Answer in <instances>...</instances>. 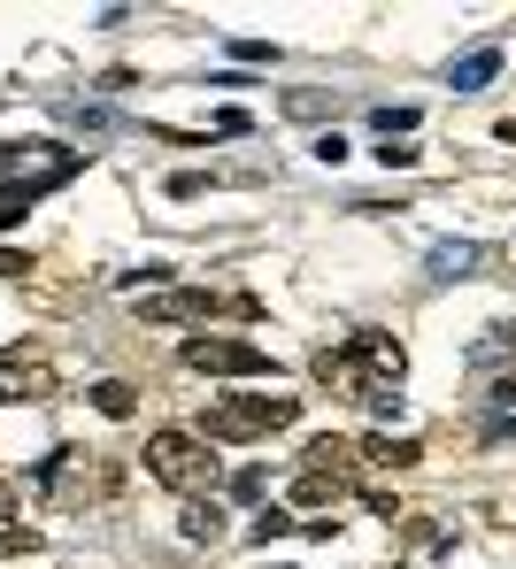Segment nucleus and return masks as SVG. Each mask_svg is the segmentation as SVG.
I'll return each instance as SVG.
<instances>
[{
	"label": "nucleus",
	"instance_id": "obj_1",
	"mask_svg": "<svg viewBox=\"0 0 516 569\" xmlns=\"http://www.w3.org/2000/svg\"><path fill=\"white\" fill-rule=\"evenodd\" d=\"M147 477L170 485V492H186V500H201L208 485H216V455H208L201 431H155L147 439Z\"/></svg>",
	"mask_w": 516,
	"mask_h": 569
},
{
	"label": "nucleus",
	"instance_id": "obj_2",
	"mask_svg": "<svg viewBox=\"0 0 516 569\" xmlns=\"http://www.w3.org/2000/svg\"><path fill=\"white\" fill-rule=\"evenodd\" d=\"M301 423V400L286 392H247V400H224L201 416V439H270V431H294Z\"/></svg>",
	"mask_w": 516,
	"mask_h": 569
},
{
	"label": "nucleus",
	"instance_id": "obj_3",
	"mask_svg": "<svg viewBox=\"0 0 516 569\" xmlns=\"http://www.w3.org/2000/svg\"><path fill=\"white\" fill-rule=\"evenodd\" d=\"M139 316H155V323H208V316H255V300H247V292H201V284H178V292L139 300Z\"/></svg>",
	"mask_w": 516,
	"mask_h": 569
},
{
	"label": "nucleus",
	"instance_id": "obj_4",
	"mask_svg": "<svg viewBox=\"0 0 516 569\" xmlns=\"http://www.w3.org/2000/svg\"><path fill=\"white\" fill-rule=\"evenodd\" d=\"M178 362L201 370V378H270V355L247 347V339H186Z\"/></svg>",
	"mask_w": 516,
	"mask_h": 569
},
{
	"label": "nucleus",
	"instance_id": "obj_5",
	"mask_svg": "<svg viewBox=\"0 0 516 569\" xmlns=\"http://www.w3.org/2000/svg\"><path fill=\"white\" fill-rule=\"evenodd\" d=\"M178 531H186V547H216L231 531V516H224V500H186L178 508Z\"/></svg>",
	"mask_w": 516,
	"mask_h": 569
},
{
	"label": "nucleus",
	"instance_id": "obj_6",
	"mask_svg": "<svg viewBox=\"0 0 516 569\" xmlns=\"http://www.w3.org/2000/svg\"><path fill=\"white\" fill-rule=\"evenodd\" d=\"M478 262H486V254H478V247H470V239H439V247H431V254H424V270H431V278H439V284L470 278V270H478Z\"/></svg>",
	"mask_w": 516,
	"mask_h": 569
},
{
	"label": "nucleus",
	"instance_id": "obj_7",
	"mask_svg": "<svg viewBox=\"0 0 516 569\" xmlns=\"http://www.w3.org/2000/svg\"><path fill=\"white\" fill-rule=\"evenodd\" d=\"M355 455H363L355 439L324 431V439H309V455H301V462H309V470H324V477H355Z\"/></svg>",
	"mask_w": 516,
	"mask_h": 569
},
{
	"label": "nucleus",
	"instance_id": "obj_8",
	"mask_svg": "<svg viewBox=\"0 0 516 569\" xmlns=\"http://www.w3.org/2000/svg\"><path fill=\"white\" fill-rule=\"evenodd\" d=\"M494 78H502V47H478V54H463V62L447 70L455 93H478V86H494Z\"/></svg>",
	"mask_w": 516,
	"mask_h": 569
},
{
	"label": "nucleus",
	"instance_id": "obj_9",
	"mask_svg": "<svg viewBox=\"0 0 516 569\" xmlns=\"http://www.w3.org/2000/svg\"><path fill=\"white\" fill-rule=\"evenodd\" d=\"M347 485H355V477L301 470V477H294V500H301V508H339V500H347Z\"/></svg>",
	"mask_w": 516,
	"mask_h": 569
},
{
	"label": "nucleus",
	"instance_id": "obj_10",
	"mask_svg": "<svg viewBox=\"0 0 516 569\" xmlns=\"http://www.w3.org/2000/svg\"><path fill=\"white\" fill-rule=\"evenodd\" d=\"M0 378H16L31 400H47V392H54V370H47L39 355H0Z\"/></svg>",
	"mask_w": 516,
	"mask_h": 569
},
{
	"label": "nucleus",
	"instance_id": "obj_11",
	"mask_svg": "<svg viewBox=\"0 0 516 569\" xmlns=\"http://www.w3.org/2000/svg\"><path fill=\"white\" fill-rule=\"evenodd\" d=\"M363 455H370L378 470H409V462H424V447H416V439H363Z\"/></svg>",
	"mask_w": 516,
	"mask_h": 569
},
{
	"label": "nucleus",
	"instance_id": "obj_12",
	"mask_svg": "<svg viewBox=\"0 0 516 569\" xmlns=\"http://www.w3.org/2000/svg\"><path fill=\"white\" fill-rule=\"evenodd\" d=\"M355 400L370 416H401V385H386V378H355Z\"/></svg>",
	"mask_w": 516,
	"mask_h": 569
},
{
	"label": "nucleus",
	"instance_id": "obj_13",
	"mask_svg": "<svg viewBox=\"0 0 516 569\" xmlns=\"http://www.w3.org/2000/svg\"><path fill=\"white\" fill-rule=\"evenodd\" d=\"M286 531H301V523H294L286 508H270V500H262V508H255V523H247V539H255V547H270V539H286Z\"/></svg>",
	"mask_w": 516,
	"mask_h": 569
},
{
	"label": "nucleus",
	"instance_id": "obj_14",
	"mask_svg": "<svg viewBox=\"0 0 516 569\" xmlns=\"http://www.w3.org/2000/svg\"><path fill=\"white\" fill-rule=\"evenodd\" d=\"M93 408H101V416H116V423H123V416H131V408H139V392H131V385H123V378H101V385H93Z\"/></svg>",
	"mask_w": 516,
	"mask_h": 569
},
{
	"label": "nucleus",
	"instance_id": "obj_15",
	"mask_svg": "<svg viewBox=\"0 0 516 569\" xmlns=\"http://www.w3.org/2000/svg\"><path fill=\"white\" fill-rule=\"evenodd\" d=\"M370 131H378V139H409L416 108H370Z\"/></svg>",
	"mask_w": 516,
	"mask_h": 569
},
{
	"label": "nucleus",
	"instance_id": "obj_16",
	"mask_svg": "<svg viewBox=\"0 0 516 569\" xmlns=\"http://www.w3.org/2000/svg\"><path fill=\"white\" fill-rule=\"evenodd\" d=\"M231 500H270V477L255 470V462H247V470H231Z\"/></svg>",
	"mask_w": 516,
	"mask_h": 569
},
{
	"label": "nucleus",
	"instance_id": "obj_17",
	"mask_svg": "<svg viewBox=\"0 0 516 569\" xmlns=\"http://www.w3.org/2000/svg\"><path fill=\"white\" fill-rule=\"evenodd\" d=\"M378 162H386V170H416L424 154H416L409 139H378Z\"/></svg>",
	"mask_w": 516,
	"mask_h": 569
},
{
	"label": "nucleus",
	"instance_id": "obj_18",
	"mask_svg": "<svg viewBox=\"0 0 516 569\" xmlns=\"http://www.w3.org/2000/svg\"><path fill=\"white\" fill-rule=\"evenodd\" d=\"M0 555H39V531H31V523H8V531H0Z\"/></svg>",
	"mask_w": 516,
	"mask_h": 569
},
{
	"label": "nucleus",
	"instance_id": "obj_19",
	"mask_svg": "<svg viewBox=\"0 0 516 569\" xmlns=\"http://www.w3.org/2000/svg\"><path fill=\"white\" fill-rule=\"evenodd\" d=\"M23 208H31V192L0 186V231H16V223H23Z\"/></svg>",
	"mask_w": 516,
	"mask_h": 569
},
{
	"label": "nucleus",
	"instance_id": "obj_20",
	"mask_svg": "<svg viewBox=\"0 0 516 569\" xmlns=\"http://www.w3.org/2000/svg\"><path fill=\"white\" fill-rule=\"evenodd\" d=\"M409 539L424 547V555H447V531H439V523H424V516H409Z\"/></svg>",
	"mask_w": 516,
	"mask_h": 569
},
{
	"label": "nucleus",
	"instance_id": "obj_21",
	"mask_svg": "<svg viewBox=\"0 0 516 569\" xmlns=\"http://www.w3.org/2000/svg\"><path fill=\"white\" fill-rule=\"evenodd\" d=\"M363 508H370L378 523H401V508H394V492H363Z\"/></svg>",
	"mask_w": 516,
	"mask_h": 569
},
{
	"label": "nucleus",
	"instance_id": "obj_22",
	"mask_svg": "<svg viewBox=\"0 0 516 569\" xmlns=\"http://www.w3.org/2000/svg\"><path fill=\"white\" fill-rule=\"evenodd\" d=\"M0 278H31V254H16V247H0Z\"/></svg>",
	"mask_w": 516,
	"mask_h": 569
},
{
	"label": "nucleus",
	"instance_id": "obj_23",
	"mask_svg": "<svg viewBox=\"0 0 516 569\" xmlns=\"http://www.w3.org/2000/svg\"><path fill=\"white\" fill-rule=\"evenodd\" d=\"M494 416H516V378L494 385Z\"/></svg>",
	"mask_w": 516,
	"mask_h": 569
},
{
	"label": "nucleus",
	"instance_id": "obj_24",
	"mask_svg": "<svg viewBox=\"0 0 516 569\" xmlns=\"http://www.w3.org/2000/svg\"><path fill=\"white\" fill-rule=\"evenodd\" d=\"M0 516H16V492H8V485H0Z\"/></svg>",
	"mask_w": 516,
	"mask_h": 569
}]
</instances>
